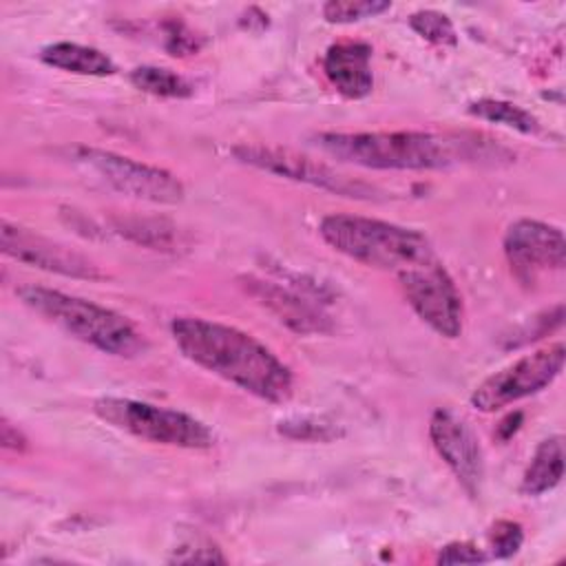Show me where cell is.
I'll use <instances>...</instances> for the list:
<instances>
[{"mask_svg": "<svg viewBox=\"0 0 566 566\" xmlns=\"http://www.w3.org/2000/svg\"><path fill=\"white\" fill-rule=\"evenodd\" d=\"M469 113L478 119L493 122V124L513 128L524 135H535L539 130V122L531 111H526L513 102H506V99L482 97V99L469 104Z\"/></svg>", "mask_w": 566, "mask_h": 566, "instance_id": "e0dca14e", "label": "cell"}, {"mask_svg": "<svg viewBox=\"0 0 566 566\" xmlns=\"http://www.w3.org/2000/svg\"><path fill=\"white\" fill-rule=\"evenodd\" d=\"M504 254L511 272L522 283H535L544 272L566 265V241L557 226L535 219H517L504 232Z\"/></svg>", "mask_w": 566, "mask_h": 566, "instance_id": "30bf717a", "label": "cell"}, {"mask_svg": "<svg viewBox=\"0 0 566 566\" xmlns=\"http://www.w3.org/2000/svg\"><path fill=\"white\" fill-rule=\"evenodd\" d=\"M318 234L347 259L396 274L436 256L422 232L360 214H327L321 219Z\"/></svg>", "mask_w": 566, "mask_h": 566, "instance_id": "3957f363", "label": "cell"}, {"mask_svg": "<svg viewBox=\"0 0 566 566\" xmlns=\"http://www.w3.org/2000/svg\"><path fill=\"white\" fill-rule=\"evenodd\" d=\"M323 71L332 86L347 99L367 97L374 88L371 46L360 40L334 42L323 60Z\"/></svg>", "mask_w": 566, "mask_h": 566, "instance_id": "5bb4252c", "label": "cell"}, {"mask_svg": "<svg viewBox=\"0 0 566 566\" xmlns=\"http://www.w3.org/2000/svg\"><path fill=\"white\" fill-rule=\"evenodd\" d=\"M0 248L7 256L20 263H27L31 268H40V270L55 272L62 276H73V279H88V281L104 279V272L99 270V265H95L84 254L57 241H51L29 228H22L18 223L2 221Z\"/></svg>", "mask_w": 566, "mask_h": 566, "instance_id": "8fae6325", "label": "cell"}, {"mask_svg": "<svg viewBox=\"0 0 566 566\" xmlns=\"http://www.w3.org/2000/svg\"><path fill=\"white\" fill-rule=\"evenodd\" d=\"M279 433L303 442H332L343 436V429L323 416H294L279 422Z\"/></svg>", "mask_w": 566, "mask_h": 566, "instance_id": "ffe728a7", "label": "cell"}, {"mask_svg": "<svg viewBox=\"0 0 566 566\" xmlns=\"http://www.w3.org/2000/svg\"><path fill=\"white\" fill-rule=\"evenodd\" d=\"M232 155L248 166H254L259 170L310 184L314 188H323L343 197H354V199H374L376 188L360 181L352 179L345 172H338L329 164L307 157L298 150L285 148V146H270V144H239L232 148Z\"/></svg>", "mask_w": 566, "mask_h": 566, "instance_id": "9c48e42d", "label": "cell"}, {"mask_svg": "<svg viewBox=\"0 0 566 566\" xmlns=\"http://www.w3.org/2000/svg\"><path fill=\"white\" fill-rule=\"evenodd\" d=\"M245 290L254 298H259V303L265 305L281 323H285L290 329L298 334H323L332 329L327 314L318 305L310 303L307 298L298 296L287 287L248 276Z\"/></svg>", "mask_w": 566, "mask_h": 566, "instance_id": "4fadbf2b", "label": "cell"}, {"mask_svg": "<svg viewBox=\"0 0 566 566\" xmlns=\"http://www.w3.org/2000/svg\"><path fill=\"white\" fill-rule=\"evenodd\" d=\"M93 411L106 424L148 442L179 449H208L214 444V433L208 424L177 409L133 398L104 396L93 402Z\"/></svg>", "mask_w": 566, "mask_h": 566, "instance_id": "5b68a950", "label": "cell"}, {"mask_svg": "<svg viewBox=\"0 0 566 566\" xmlns=\"http://www.w3.org/2000/svg\"><path fill=\"white\" fill-rule=\"evenodd\" d=\"M115 230L126 234L135 243L148 245L153 250H175L179 245L177 228L166 219H142V217H117Z\"/></svg>", "mask_w": 566, "mask_h": 566, "instance_id": "ac0fdd59", "label": "cell"}, {"mask_svg": "<svg viewBox=\"0 0 566 566\" xmlns=\"http://www.w3.org/2000/svg\"><path fill=\"white\" fill-rule=\"evenodd\" d=\"M170 332L179 352L206 371L265 402L290 400L294 391L290 367L254 336L201 316L175 318Z\"/></svg>", "mask_w": 566, "mask_h": 566, "instance_id": "6da1fadb", "label": "cell"}, {"mask_svg": "<svg viewBox=\"0 0 566 566\" xmlns=\"http://www.w3.org/2000/svg\"><path fill=\"white\" fill-rule=\"evenodd\" d=\"M486 559H489V553L473 542H451L442 546L436 557L438 564H478Z\"/></svg>", "mask_w": 566, "mask_h": 566, "instance_id": "d4e9b609", "label": "cell"}, {"mask_svg": "<svg viewBox=\"0 0 566 566\" xmlns=\"http://www.w3.org/2000/svg\"><path fill=\"white\" fill-rule=\"evenodd\" d=\"M0 440H2V447L4 449H11V451H24L29 447L24 433L9 420V418H2V424H0Z\"/></svg>", "mask_w": 566, "mask_h": 566, "instance_id": "4316f807", "label": "cell"}, {"mask_svg": "<svg viewBox=\"0 0 566 566\" xmlns=\"http://www.w3.org/2000/svg\"><path fill=\"white\" fill-rule=\"evenodd\" d=\"M170 562H226V555H221V551L212 544H195V546H181L179 551H175V555L170 557Z\"/></svg>", "mask_w": 566, "mask_h": 566, "instance_id": "484cf974", "label": "cell"}, {"mask_svg": "<svg viewBox=\"0 0 566 566\" xmlns=\"http://www.w3.org/2000/svg\"><path fill=\"white\" fill-rule=\"evenodd\" d=\"M524 542V531L517 522L513 520H497L491 531H489V557H497V559H504V557H511L520 551Z\"/></svg>", "mask_w": 566, "mask_h": 566, "instance_id": "603a6c76", "label": "cell"}, {"mask_svg": "<svg viewBox=\"0 0 566 566\" xmlns=\"http://www.w3.org/2000/svg\"><path fill=\"white\" fill-rule=\"evenodd\" d=\"M66 159L126 197L150 203H179L184 199V184L172 172L113 150L71 146Z\"/></svg>", "mask_w": 566, "mask_h": 566, "instance_id": "8992f818", "label": "cell"}, {"mask_svg": "<svg viewBox=\"0 0 566 566\" xmlns=\"http://www.w3.org/2000/svg\"><path fill=\"white\" fill-rule=\"evenodd\" d=\"M130 82L135 88L155 95V97H188L192 86L179 73L164 66H137L130 71Z\"/></svg>", "mask_w": 566, "mask_h": 566, "instance_id": "d6986e66", "label": "cell"}, {"mask_svg": "<svg viewBox=\"0 0 566 566\" xmlns=\"http://www.w3.org/2000/svg\"><path fill=\"white\" fill-rule=\"evenodd\" d=\"M316 146L338 161L371 170H440L458 164H493L504 155V148L473 133H321Z\"/></svg>", "mask_w": 566, "mask_h": 566, "instance_id": "7a4b0ae2", "label": "cell"}, {"mask_svg": "<svg viewBox=\"0 0 566 566\" xmlns=\"http://www.w3.org/2000/svg\"><path fill=\"white\" fill-rule=\"evenodd\" d=\"M398 281L411 310L436 334L444 338H458L462 334L464 305L460 290L436 256L398 272Z\"/></svg>", "mask_w": 566, "mask_h": 566, "instance_id": "ba28073f", "label": "cell"}, {"mask_svg": "<svg viewBox=\"0 0 566 566\" xmlns=\"http://www.w3.org/2000/svg\"><path fill=\"white\" fill-rule=\"evenodd\" d=\"M164 46L170 55H192L201 49V38L181 20H166Z\"/></svg>", "mask_w": 566, "mask_h": 566, "instance_id": "cb8c5ba5", "label": "cell"}, {"mask_svg": "<svg viewBox=\"0 0 566 566\" xmlns=\"http://www.w3.org/2000/svg\"><path fill=\"white\" fill-rule=\"evenodd\" d=\"M566 347L564 343H553L548 347L524 354L511 365L486 376L471 394V405L478 411L491 413L526 396L546 389L564 369Z\"/></svg>", "mask_w": 566, "mask_h": 566, "instance_id": "52a82bcc", "label": "cell"}, {"mask_svg": "<svg viewBox=\"0 0 566 566\" xmlns=\"http://www.w3.org/2000/svg\"><path fill=\"white\" fill-rule=\"evenodd\" d=\"M429 438L462 489L478 497L484 482V453L473 429L453 411L436 409L429 420Z\"/></svg>", "mask_w": 566, "mask_h": 566, "instance_id": "7c38bea8", "label": "cell"}, {"mask_svg": "<svg viewBox=\"0 0 566 566\" xmlns=\"http://www.w3.org/2000/svg\"><path fill=\"white\" fill-rule=\"evenodd\" d=\"M391 9L385 0H329L323 4V18L332 24H349L365 18H376Z\"/></svg>", "mask_w": 566, "mask_h": 566, "instance_id": "44dd1931", "label": "cell"}, {"mask_svg": "<svg viewBox=\"0 0 566 566\" xmlns=\"http://www.w3.org/2000/svg\"><path fill=\"white\" fill-rule=\"evenodd\" d=\"M15 292L27 307L104 354L133 358L146 349L135 325L104 305L42 285H20Z\"/></svg>", "mask_w": 566, "mask_h": 566, "instance_id": "277c9868", "label": "cell"}, {"mask_svg": "<svg viewBox=\"0 0 566 566\" xmlns=\"http://www.w3.org/2000/svg\"><path fill=\"white\" fill-rule=\"evenodd\" d=\"M564 475V440L551 436L542 440L522 475L520 491L524 495H542L555 489Z\"/></svg>", "mask_w": 566, "mask_h": 566, "instance_id": "2e32d148", "label": "cell"}, {"mask_svg": "<svg viewBox=\"0 0 566 566\" xmlns=\"http://www.w3.org/2000/svg\"><path fill=\"white\" fill-rule=\"evenodd\" d=\"M409 27L431 44H440V46H455L458 44L453 22L440 11H433V9L416 11V13L409 15Z\"/></svg>", "mask_w": 566, "mask_h": 566, "instance_id": "7402d4cb", "label": "cell"}, {"mask_svg": "<svg viewBox=\"0 0 566 566\" xmlns=\"http://www.w3.org/2000/svg\"><path fill=\"white\" fill-rule=\"evenodd\" d=\"M40 60L53 69L77 75L104 77L115 73V64L106 53L77 42H53L40 51Z\"/></svg>", "mask_w": 566, "mask_h": 566, "instance_id": "9a60e30c", "label": "cell"}]
</instances>
